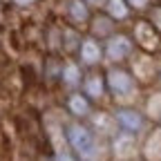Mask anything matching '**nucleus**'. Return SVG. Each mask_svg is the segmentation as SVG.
I'll return each mask as SVG.
<instances>
[{"label": "nucleus", "mask_w": 161, "mask_h": 161, "mask_svg": "<svg viewBox=\"0 0 161 161\" xmlns=\"http://www.w3.org/2000/svg\"><path fill=\"white\" fill-rule=\"evenodd\" d=\"M67 110L74 119H87L92 114V103H90V96H85L83 92H74L67 98Z\"/></svg>", "instance_id": "nucleus-6"}, {"label": "nucleus", "mask_w": 161, "mask_h": 161, "mask_svg": "<svg viewBox=\"0 0 161 161\" xmlns=\"http://www.w3.org/2000/svg\"><path fill=\"white\" fill-rule=\"evenodd\" d=\"M65 139H67V146L76 152V157L80 159H87L94 154L96 148V136L94 130L80 121H72V123L65 125Z\"/></svg>", "instance_id": "nucleus-1"}, {"label": "nucleus", "mask_w": 161, "mask_h": 161, "mask_svg": "<svg viewBox=\"0 0 161 161\" xmlns=\"http://www.w3.org/2000/svg\"><path fill=\"white\" fill-rule=\"evenodd\" d=\"M80 34L76 31V29H72V27H67L65 31H63V49L67 52V54H74V52H78V47H80Z\"/></svg>", "instance_id": "nucleus-12"}, {"label": "nucleus", "mask_w": 161, "mask_h": 161, "mask_svg": "<svg viewBox=\"0 0 161 161\" xmlns=\"http://www.w3.org/2000/svg\"><path fill=\"white\" fill-rule=\"evenodd\" d=\"M134 49V40L125 34H110L105 38V45H103V58H108L110 63L119 65L132 54Z\"/></svg>", "instance_id": "nucleus-2"}, {"label": "nucleus", "mask_w": 161, "mask_h": 161, "mask_svg": "<svg viewBox=\"0 0 161 161\" xmlns=\"http://www.w3.org/2000/svg\"><path fill=\"white\" fill-rule=\"evenodd\" d=\"M11 3H14V5H18V7H31L36 0H11Z\"/></svg>", "instance_id": "nucleus-15"}, {"label": "nucleus", "mask_w": 161, "mask_h": 161, "mask_svg": "<svg viewBox=\"0 0 161 161\" xmlns=\"http://www.w3.org/2000/svg\"><path fill=\"white\" fill-rule=\"evenodd\" d=\"M90 7H105V0H85Z\"/></svg>", "instance_id": "nucleus-16"}, {"label": "nucleus", "mask_w": 161, "mask_h": 161, "mask_svg": "<svg viewBox=\"0 0 161 161\" xmlns=\"http://www.w3.org/2000/svg\"><path fill=\"white\" fill-rule=\"evenodd\" d=\"M114 121H116V128L123 130V132H130V134H139L146 125V119L139 110L134 108H119L114 112Z\"/></svg>", "instance_id": "nucleus-4"}, {"label": "nucleus", "mask_w": 161, "mask_h": 161, "mask_svg": "<svg viewBox=\"0 0 161 161\" xmlns=\"http://www.w3.org/2000/svg\"><path fill=\"white\" fill-rule=\"evenodd\" d=\"M105 87H108L114 96H128V94H134L136 80H134V76H132L128 69L114 65V67H110L108 74H105Z\"/></svg>", "instance_id": "nucleus-3"}, {"label": "nucleus", "mask_w": 161, "mask_h": 161, "mask_svg": "<svg viewBox=\"0 0 161 161\" xmlns=\"http://www.w3.org/2000/svg\"><path fill=\"white\" fill-rule=\"evenodd\" d=\"M112 16H94L92 18V36L94 38H108L112 34Z\"/></svg>", "instance_id": "nucleus-10"}, {"label": "nucleus", "mask_w": 161, "mask_h": 161, "mask_svg": "<svg viewBox=\"0 0 161 161\" xmlns=\"http://www.w3.org/2000/svg\"><path fill=\"white\" fill-rule=\"evenodd\" d=\"M105 11L114 20H123L130 16V5L128 0H105Z\"/></svg>", "instance_id": "nucleus-11"}, {"label": "nucleus", "mask_w": 161, "mask_h": 161, "mask_svg": "<svg viewBox=\"0 0 161 161\" xmlns=\"http://www.w3.org/2000/svg\"><path fill=\"white\" fill-rule=\"evenodd\" d=\"M148 3H150V0H128V5H130L132 9H146Z\"/></svg>", "instance_id": "nucleus-14"}, {"label": "nucleus", "mask_w": 161, "mask_h": 161, "mask_svg": "<svg viewBox=\"0 0 161 161\" xmlns=\"http://www.w3.org/2000/svg\"><path fill=\"white\" fill-rule=\"evenodd\" d=\"M67 18L74 25H87L90 23V5L85 0H67Z\"/></svg>", "instance_id": "nucleus-8"}, {"label": "nucleus", "mask_w": 161, "mask_h": 161, "mask_svg": "<svg viewBox=\"0 0 161 161\" xmlns=\"http://www.w3.org/2000/svg\"><path fill=\"white\" fill-rule=\"evenodd\" d=\"M78 56L83 60V65L87 67H94L103 60V45L98 43L94 36H87L80 40V47H78Z\"/></svg>", "instance_id": "nucleus-5"}, {"label": "nucleus", "mask_w": 161, "mask_h": 161, "mask_svg": "<svg viewBox=\"0 0 161 161\" xmlns=\"http://www.w3.org/2000/svg\"><path fill=\"white\" fill-rule=\"evenodd\" d=\"M80 87H83V94L90 96V101H96L103 96V92L108 90L105 87V78L101 74H90V76H83V83H80Z\"/></svg>", "instance_id": "nucleus-7"}, {"label": "nucleus", "mask_w": 161, "mask_h": 161, "mask_svg": "<svg viewBox=\"0 0 161 161\" xmlns=\"http://www.w3.org/2000/svg\"><path fill=\"white\" fill-rule=\"evenodd\" d=\"M60 72H63V63L56 60V58H49L47 60V69H45L47 80H60Z\"/></svg>", "instance_id": "nucleus-13"}, {"label": "nucleus", "mask_w": 161, "mask_h": 161, "mask_svg": "<svg viewBox=\"0 0 161 161\" xmlns=\"http://www.w3.org/2000/svg\"><path fill=\"white\" fill-rule=\"evenodd\" d=\"M60 80H63V85L69 87V90H76L80 87V83H83V72H80V67L76 63H65L63 65V72H60Z\"/></svg>", "instance_id": "nucleus-9"}]
</instances>
